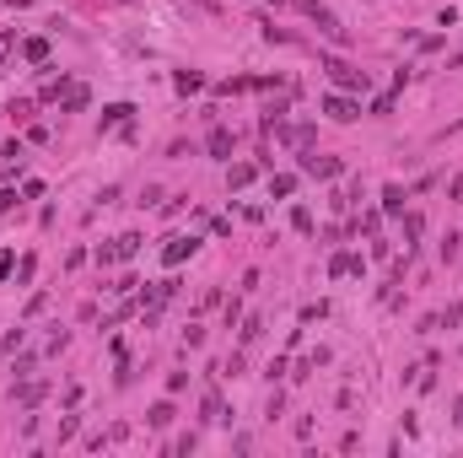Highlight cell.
<instances>
[{
    "instance_id": "obj_1",
    "label": "cell",
    "mask_w": 463,
    "mask_h": 458,
    "mask_svg": "<svg viewBox=\"0 0 463 458\" xmlns=\"http://www.w3.org/2000/svg\"><path fill=\"white\" fill-rule=\"evenodd\" d=\"M323 70H329V81L334 86H345V92H366V70H356L350 60H340V54H323Z\"/></svg>"
},
{
    "instance_id": "obj_2",
    "label": "cell",
    "mask_w": 463,
    "mask_h": 458,
    "mask_svg": "<svg viewBox=\"0 0 463 458\" xmlns=\"http://www.w3.org/2000/svg\"><path fill=\"white\" fill-rule=\"evenodd\" d=\"M302 167L313 173V178H340V173H345L340 157H318V151H302Z\"/></svg>"
},
{
    "instance_id": "obj_3",
    "label": "cell",
    "mask_w": 463,
    "mask_h": 458,
    "mask_svg": "<svg viewBox=\"0 0 463 458\" xmlns=\"http://www.w3.org/2000/svg\"><path fill=\"white\" fill-rule=\"evenodd\" d=\"M323 113H329V119H340V125H350V119H361V108L350 103V97H323Z\"/></svg>"
},
{
    "instance_id": "obj_4",
    "label": "cell",
    "mask_w": 463,
    "mask_h": 458,
    "mask_svg": "<svg viewBox=\"0 0 463 458\" xmlns=\"http://www.w3.org/2000/svg\"><path fill=\"white\" fill-rule=\"evenodd\" d=\"M194 248H200L194 237H167V248H162V264H183V259H189Z\"/></svg>"
},
{
    "instance_id": "obj_5",
    "label": "cell",
    "mask_w": 463,
    "mask_h": 458,
    "mask_svg": "<svg viewBox=\"0 0 463 458\" xmlns=\"http://www.w3.org/2000/svg\"><path fill=\"white\" fill-rule=\"evenodd\" d=\"M205 151L226 162V157H232V129H221V125H216V129H210V141H205Z\"/></svg>"
},
{
    "instance_id": "obj_6",
    "label": "cell",
    "mask_w": 463,
    "mask_h": 458,
    "mask_svg": "<svg viewBox=\"0 0 463 458\" xmlns=\"http://www.w3.org/2000/svg\"><path fill=\"white\" fill-rule=\"evenodd\" d=\"M130 113H135L130 103H113V108H102V129H130Z\"/></svg>"
},
{
    "instance_id": "obj_7",
    "label": "cell",
    "mask_w": 463,
    "mask_h": 458,
    "mask_svg": "<svg viewBox=\"0 0 463 458\" xmlns=\"http://www.w3.org/2000/svg\"><path fill=\"white\" fill-rule=\"evenodd\" d=\"M275 135H281L285 146H297V151H307V146H313V125H297V129H275Z\"/></svg>"
},
{
    "instance_id": "obj_8",
    "label": "cell",
    "mask_w": 463,
    "mask_h": 458,
    "mask_svg": "<svg viewBox=\"0 0 463 458\" xmlns=\"http://www.w3.org/2000/svg\"><path fill=\"white\" fill-rule=\"evenodd\" d=\"M329 275H361V259L356 253H334L329 259Z\"/></svg>"
},
{
    "instance_id": "obj_9",
    "label": "cell",
    "mask_w": 463,
    "mask_h": 458,
    "mask_svg": "<svg viewBox=\"0 0 463 458\" xmlns=\"http://www.w3.org/2000/svg\"><path fill=\"white\" fill-rule=\"evenodd\" d=\"M173 416H178V410H173V404H167V399H162V404H151V410H146V420H151V426H173Z\"/></svg>"
},
{
    "instance_id": "obj_10",
    "label": "cell",
    "mask_w": 463,
    "mask_h": 458,
    "mask_svg": "<svg viewBox=\"0 0 463 458\" xmlns=\"http://www.w3.org/2000/svg\"><path fill=\"white\" fill-rule=\"evenodd\" d=\"M22 54H27L33 65H43V60H49V38H27V43H22Z\"/></svg>"
},
{
    "instance_id": "obj_11",
    "label": "cell",
    "mask_w": 463,
    "mask_h": 458,
    "mask_svg": "<svg viewBox=\"0 0 463 458\" xmlns=\"http://www.w3.org/2000/svg\"><path fill=\"white\" fill-rule=\"evenodd\" d=\"M43 394H49V383H22V388H17V399H22V404H38Z\"/></svg>"
},
{
    "instance_id": "obj_12",
    "label": "cell",
    "mask_w": 463,
    "mask_h": 458,
    "mask_svg": "<svg viewBox=\"0 0 463 458\" xmlns=\"http://www.w3.org/2000/svg\"><path fill=\"white\" fill-rule=\"evenodd\" d=\"M383 210H404V189H399V184L383 189Z\"/></svg>"
},
{
    "instance_id": "obj_13",
    "label": "cell",
    "mask_w": 463,
    "mask_h": 458,
    "mask_svg": "<svg viewBox=\"0 0 463 458\" xmlns=\"http://www.w3.org/2000/svg\"><path fill=\"white\" fill-rule=\"evenodd\" d=\"M226 184H232V189H242V184H253V167H232V173H226Z\"/></svg>"
},
{
    "instance_id": "obj_14",
    "label": "cell",
    "mask_w": 463,
    "mask_h": 458,
    "mask_svg": "<svg viewBox=\"0 0 463 458\" xmlns=\"http://www.w3.org/2000/svg\"><path fill=\"white\" fill-rule=\"evenodd\" d=\"M65 108H70V113L86 108V86H65Z\"/></svg>"
},
{
    "instance_id": "obj_15",
    "label": "cell",
    "mask_w": 463,
    "mask_h": 458,
    "mask_svg": "<svg viewBox=\"0 0 463 458\" xmlns=\"http://www.w3.org/2000/svg\"><path fill=\"white\" fill-rule=\"evenodd\" d=\"M291 189H297V178H291V173H281V178H275V184H269V194H281V200H285V194H291Z\"/></svg>"
},
{
    "instance_id": "obj_16",
    "label": "cell",
    "mask_w": 463,
    "mask_h": 458,
    "mask_svg": "<svg viewBox=\"0 0 463 458\" xmlns=\"http://www.w3.org/2000/svg\"><path fill=\"white\" fill-rule=\"evenodd\" d=\"M421 232H425V221L415 216V210H409V216H404V237H421Z\"/></svg>"
},
{
    "instance_id": "obj_17",
    "label": "cell",
    "mask_w": 463,
    "mask_h": 458,
    "mask_svg": "<svg viewBox=\"0 0 463 458\" xmlns=\"http://www.w3.org/2000/svg\"><path fill=\"white\" fill-rule=\"evenodd\" d=\"M221 372H226V377H237V372H242V351L226 356V361H221Z\"/></svg>"
},
{
    "instance_id": "obj_18",
    "label": "cell",
    "mask_w": 463,
    "mask_h": 458,
    "mask_svg": "<svg viewBox=\"0 0 463 458\" xmlns=\"http://www.w3.org/2000/svg\"><path fill=\"white\" fill-rule=\"evenodd\" d=\"M11 43H17V33H0V65H6V54H11Z\"/></svg>"
},
{
    "instance_id": "obj_19",
    "label": "cell",
    "mask_w": 463,
    "mask_h": 458,
    "mask_svg": "<svg viewBox=\"0 0 463 458\" xmlns=\"http://www.w3.org/2000/svg\"><path fill=\"white\" fill-rule=\"evenodd\" d=\"M11 205H17V194H11V189H0V216H6Z\"/></svg>"
},
{
    "instance_id": "obj_20",
    "label": "cell",
    "mask_w": 463,
    "mask_h": 458,
    "mask_svg": "<svg viewBox=\"0 0 463 458\" xmlns=\"http://www.w3.org/2000/svg\"><path fill=\"white\" fill-rule=\"evenodd\" d=\"M453 200H458V205H463V173H458V178H453Z\"/></svg>"
},
{
    "instance_id": "obj_21",
    "label": "cell",
    "mask_w": 463,
    "mask_h": 458,
    "mask_svg": "<svg viewBox=\"0 0 463 458\" xmlns=\"http://www.w3.org/2000/svg\"><path fill=\"white\" fill-rule=\"evenodd\" d=\"M458 432H463V394H458Z\"/></svg>"
},
{
    "instance_id": "obj_22",
    "label": "cell",
    "mask_w": 463,
    "mask_h": 458,
    "mask_svg": "<svg viewBox=\"0 0 463 458\" xmlns=\"http://www.w3.org/2000/svg\"><path fill=\"white\" fill-rule=\"evenodd\" d=\"M458 65H463V49H458V54H453V70H458Z\"/></svg>"
},
{
    "instance_id": "obj_23",
    "label": "cell",
    "mask_w": 463,
    "mask_h": 458,
    "mask_svg": "<svg viewBox=\"0 0 463 458\" xmlns=\"http://www.w3.org/2000/svg\"><path fill=\"white\" fill-rule=\"evenodd\" d=\"M6 6H33V0H6Z\"/></svg>"
},
{
    "instance_id": "obj_24",
    "label": "cell",
    "mask_w": 463,
    "mask_h": 458,
    "mask_svg": "<svg viewBox=\"0 0 463 458\" xmlns=\"http://www.w3.org/2000/svg\"><path fill=\"white\" fill-rule=\"evenodd\" d=\"M275 6H281V0H275Z\"/></svg>"
}]
</instances>
